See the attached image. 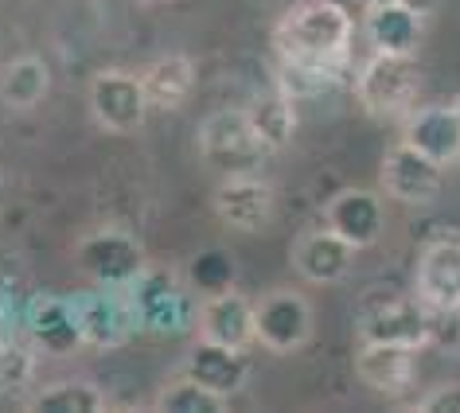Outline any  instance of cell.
Instances as JSON below:
<instances>
[{"label": "cell", "mask_w": 460, "mask_h": 413, "mask_svg": "<svg viewBox=\"0 0 460 413\" xmlns=\"http://www.w3.org/2000/svg\"><path fill=\"white\" fill-rule=\"evenodd\" d=\"M28 331L36 339V347H43L48 355H59V359L63 355H78L86 347L71 296H36L28 304Z\"/></svg>", "instance_id": "cell-16"}, {"label": "cell", "mask_w": 460, "mask_h": 413, "mask_svg": "<svg viewBox=\"0 0 460 413\" xmlns=\"http://www.w3.org/2000/svg\"><path fill=\"white\" fill-rule=\"evenodd\" d=\"M421 94V66L413 55H371L355 78V98L371 118H406Z\"/></svg>", "instance_id": "cell-3"}, {"label": "cell", "mask_w": 460, "mask_h": 413, "mask_svg": "<svg viewBox=\"0 0 460 413\" xmlns=\"http://www.w3.org/2000/svg\"><path fill=\"white\" fill-rule=\"evenodd\" d=\"M456 316H460V308H456Z\"/></svg>", "instance_id": "cell-31"}, {"label": "cell", "mask_w": 460, "mask_h": 413, "mask_svg": "<svg viewBox=\"0 0 460 413\" xmlns=\"http://www.w3.org/2000/svg\"><path fill=\"white\" fill-rule=\"evenodd\" d=\"M223 394H215V390H207L203 382H195V378H176L172 386H164L156 394V409H168V413H211V409H223Z\"/></svg>", "instance_id": "cell-25"}, {"label": "cell", "mask_w": 460, "mask_h": 413, "mask_svg": "<svg viewBox=\"0 0 460 413\" xmlns=\"http://www.w3.org/2000/svg\"><path fill=\"white\" fill-rule=\"evenodd\" d=\"M402 141L421 148L437 164L460 160V113L456 106H418L402 121Z\"/></svg>", "instance_id": "cell-19"}, {"label": "cell", "mask_w": 460, "mask_h": 413, "mask_svg": "<svg viewBox=\"0 0 460 413\" xmlns=\"http://www.w3.org/2000/svg\"><path fill=\"white\" fill-rule=\"evenodd\" d=\"M363 343H402V347H425L433 339V308L421 296L375 293L359 308Z\"/></svg>", "instance_id": "cell-4"}, {"label": "cell", "mask_w": 460, "mask_h": 413, "mask_svg": "<svg viewBox=\"0 0 460 413\" xmlns=\"http://www.w3.org/2000/svg\"><path fill=\"white\" fill-rule=\"evenodd\" d=\"M441 180H445V164H437L433 156H425L421 148H413L406 141L386 148L383 171H378V183H383L390 199L410 203V206L433 203L441 195Z\"/></svg>", "instance_id": "cell-9"}, {"label": "cell", "mask_w": 460, "mask_h": 413, "mask_svg": "<svg viewBox=\"0 0 460 413\" xmlns=\"http://www.w3.org/2000/svg\"><path fill=\"white\" fill-rule=\"evenodd\" d=\"M148 94L141 86V75L129 71H98L90 78V113L106 133H137L148 118Z\"/></svg>", "instance_id": "cell-8"}, {"label": "cell", "mask_w": 460, "mask_h": 413, "mask_svg": "<svg viewBox=\"0 0 460 413\" xmlns=\"http://www.w3.org/2000/svg\"><path fill=\"white\" fill-rule=\"evenodd\" d=\"M355 371L378 394H402L418 378V347L402 343H363L355 355Z\"/></svg>", "instance_id": "cell-20"}, {"label": "cell", "mask_w": 460, "mask_h": 413, "mask_svg": "<svg viewBox=\"0 0 460 413\" xmlns=\"http://www.w3.org/2000/svg\"><path fill=\"white\" fill-rule=\"evenodd\" d=\"M429 16L406 4H363V36L378 55H418Z\"/></svg>", "instance_id": "cell-13"}, {"label": "cell", "mask_w": 460, "mask_h": 413, "mask_svg": "<svg viewBox=\"0 0 460 413\" xmlns=\"http://www.w3.org/2000/svg\"><path fill=\"white\" fill-rule=\"evenodd\" d=\"M363 4H406V8H413V13H421V16H433L437 8H441V0H363Z\"/></svg>", "instance_id": "cell-28"}, {"label": "cell", "mask_w": 460, "mask_h": 413, "mask_svg": "<svg viewBox=\"0 0 460 413\" xmlns=\"http://www.w3.org/2000/svg\"><path fill=\"white\" fill-rule=\"evenodd\" d=\"M273 188L258 171H246V176H223L218 188L211 195L215 215L234 231H261L273 219Z\"/></svg>", "instance_id": "cell-12"}, {"label": "cell", "mask_w": 460, "mask_h": 413, "mask_svg": "<svg viewBox=\"0 0 460 413\" xmlns=\"http://www.w3.org/2000/svg\"><path fill=\"white\" fill-rule=\"evenodd\" d=\"M195 331H199V339H211V343L250 347L254 343V304L234 289L211 293L195 308Z\"/></svg>", "instance_id": "cell-15"}, {"label": "cell", "mask_w": 460, "mask_h": 413, "mask_svg": "<svg viewBox=\"0 0 460 413\" xmlns=\"http://www.w3.org/2000/svg\"><path fill=\"white\" fill-rule=\"evenodd\" d=\"M31 409L43 413H94L106 409V394L94 382H55L31 398Z\"/></svg>", "instance_id": "cell-24"}, {"label": "cell", "mask_w": 460, "mask_h": 413, "mask_svg": "<svg viewBox=\"0 0 460 413\" xmlns=\"http://www.w3.org/2000/svg\"><path fill=\"white\" fill-rule=\"evenodd\" d=\"M75 261L90 281L106 285V289H129V285L148 269L141 242H137L129 231H113V226L86 234L83 242L75 246Z\"/></svg>", "instance_id": "cell-5"}, {"label": "cell", "mask_w": 460, "mask_h": 413, "mask_svg": "<svg viewBox=\"0 0 460 413\" xmlns=\"http://www.w3.org/2000/svg\"><path fill=\"white\" fill-rule=\"evenodd\" d=\"M48 90H51V71L40 55H20V59H13L4 66V75H0V101H4L8 110L40 106V101L48 98Z\"/></svg>", "instance_id": "cell-22"}, {"label": "cell", "mask_w": 460, "mask_h": 413, "mask_svg": "<svg viewBox=\"0 0 460 413\" xmlns=\"http://www.w3.org/2000/svg\"><path fill=\"white\" fill-rule=\"evenodd\" d=\"M250 121H254L258 136L266 141L270 153H278L293 141V129H296V110H293V94L289 90H273V94H261L254 98V106H246Z\"/></svg>", "instance_id": "cell-23"}, {"label": "cell", "mask_w": 460, "mask_h": 413, "mask_svg": "<svg viewBox=\"0 0 460 413\" xmlns=\"http://www.w3.org/2000/svg\"><path fill=\"white\" fill-rule=\"evenodd\" d=\"M351 266H355V246L348 238H340L332 226L305 231L293 246V269L313 285H336L348 277Z\"/></svg>", "instance_id": "cell-14"}, {"label": "cell", "mask_w": 460, "mask_h": 413, "mask_svg": "<svg viewBox=\"0 0 460 413\" xmlns=\"http://www.w3.org/2000/svg\"><path fill=\"white\" fill-rule=\"evenodd\" d=\"M125 293H129V301H133L137 328L160 331V336H176V331L191 328L195 308H191L188 293H183V285L172 269L148 266Z\"/></svg>", "instance_id": "cell-6"}, {"label": "cell", "mask_w": 460, "mask_h": 413, "mask_svg": "<svg viewBox=\"0 0 460 413\" xmlns=\"http://www.w3.org/2000/svg\"><path fill=\"white\" fill-rule=\"evenodd\" d=\"M71 301H75L78 324H83L86 347L110 351L137 328V312H133V301L125 289H106V285H98V289L75 293Z\"/></svg>", "instance_id": "cell-10"}, {"label": "cell", "mask_w": 460, "mask_h": 413, "mask_svg": "<svg viewBox=\"0 0 460 413\" xmlns=\"http://www.w3.org/2000/svg\"><path fill=\"white\" fill-rule=\"evenodd\" d=\"M413 293L433 312H456L460 308V238L445 234L425 242L418 269H413Z\"/></svg>", "instance_id": "cell-11"}, {"label": "cell", "mask_w": 460, "mask_h": 413, "mask_svg": "<svg viewBox=\"0 0 460 413\" xmlns=\"http://www.w3.org/2000/svg\"><path fill=\"white\" fill-rule=\"evenodd\" d=\"M31 374V355L13 347V343H0V386H13V382H24Z\"/></svg>", "instance_id": "cell-26"}, {"label": "cell", "mask_w": 460, "mask_h": 413, "mask_svg": "<svg viewBox=\"0 0 460 413\" xmlns=\"http://www.w3.org/2000/svg\"><path fill=\"white\" fill-rule=\"evenodd\" d=\"M355 20L340 0H296L273 28L281 66L308 86H320L348 63Z\"/></svg>", "instance_id": "cell-1"}, {"label": "cell", "mask_w": 460, "mask_h": 413, "mask_svg": "<svg viewBox=\"0 0 460 413\" xmlns=\"http://www.w3.org/2000/svg\"><path fill=\"white\" fill-rule=\"evenodd\" d=\"M313 339V304L293 289H273L254 304V343L293 355Z\"/></svg>", "instance_id": "cell-7"}, {"label": "cell", "mask_w": 460, "mask_h": 413, "mask_svg": "<svg viewBox=\"0 0 460 413\" xmlns=\"http://www.w3.org/2000/svg\"><path fill=\"white\" fill-rule=\"evenodd\" d=\"M183 374L203 382L207 390H215V394L230 398V394H238L250 378L246 347H226V343L199 339L188 351V359H183Z\"/></svg>", "instance_id": "cell-17"}, {"label": "cell", "mask_w": 460, "mask_h": 413, "mask_svg": "<svg viewBox=\"0 0 460 413\" xmlns=\"http://www.w3.org/2000/svg\"><path fill=\"white\" fill-rule=\"evenodd\" d=\"M453 106H456V113H460V98H456V101H453Z\"/></svg>", "instance_id": "cell-30"}, {"label": "cell", "mask_w": 460, "mask_h": 413, "mask_svg": "<svg viewBox=\"0 0 460 413\" xmlns=\"http://www.w3.org/2000/svg\"><path fill=\"white\" fill-rule=\"evenodd\" d=\"M199 156H203V164L223 180V176L258 171L266 164L270 148L258 136L246 110H215L211 118L199 125Z\"/></svg>", "instance_id": "cell-2"}, {"label": "cell", "mask_w": 460, "mask_h": 413, "mask_svg": "<svg viewBox=\"0 0 460 413\" xmlns=\"http://www.w3.org/2000/svg\"><path fill=\"white\" fill-rule=\"evenodd\" d=\"M141 86L153 110H176L195 86V63L188 55H160L141 71Z\"/></svg>", "instance_id": "cell-21"}, {"label": "cell", "mask_w": 460, "mask_h": 413, "mask_svg": "<svg viewBox=\"0 0 460 413\" xmlns=\"http://www.w3.org/2000/svg\"><path fill=\"white\" fill-rule=\"evenodd\" d=\"M413 409H421V413H460V386L453 382V386L429 390Z\"/></svg>", "instance_id": "cell-27"}, {"label": "cell", "mask_w": 460, "mask_h": 413, "mask_svg": "<svg viewBox=\"0 0 460 413\" xmlns=\"http://www.w3.org/2000/svg\"><path fill=\"white\" fill-rule=\"evenodd\" d=\"M141 4H172V0H141Z\"/></svg>", "instance_id": "cell-29"}, {"label": "cell", "mask_w": 460, "mask_h": 413, "mask_svg": "<svg viewBox=\"0 0 460 413\" xmlns=\"http://www.w3.org/2000/svg\"><path fill=\"white\" fill-rule=\"evenodd\" d=\"M328 226L336 231L340 238H348L355 250H367L383 238V226H386V211H383V199L375 191H363V188H348L340 191L336 199L328 203L324 211Z\"/></svg>", "instance_id": "cell-18"}]
</instances>
